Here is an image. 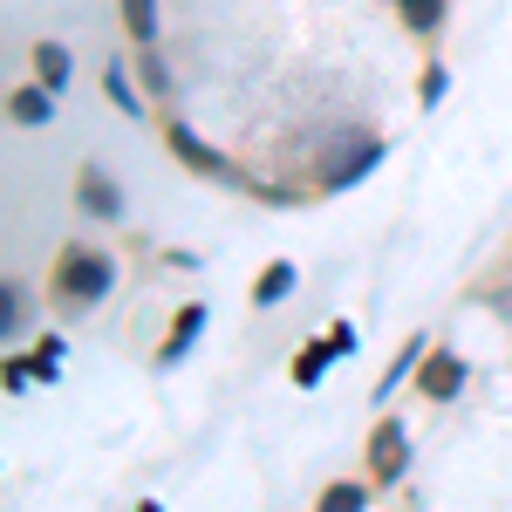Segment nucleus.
Instances as JSON below:
<instances>
[{
	"label": "nucleus",
	"instance_id": "nucleus-1",
	"mask_svg": "<svg viewBox=\"0 0 512 512\" xmlns=\"http://www.w3.org/2000/svg\"><path fill=\"white\" fill-rule=\"evenodd\" d=\"M117 287V267H110V253H96V246H69L62 253V267H55V294L69 301V308H89V301H103Z\"/></svg>",
	"mask_w": 512,
	"mask_h": 512
},
{
	"label": "nucleus",
	"instance_id": "nucleus-2",
	"mask_svg": "<svg viewBox=\"0 0 512 512\" xmlns=\"http://www.w3.org/2000/svg\"><path fill=\"white\" fill-rule=\"evenodd\" d=\"M403 458H410L403 424H376V437H369V472L376 478H403Z\"/></svg>",
	"mask_w": 512,
	"mask_h": 512
},
{
	"label": "nucleus",
	"instance_id": "nucleus-3",
	"mask_svg": "<svg viewBox=\"0 0 512 512\" xmlns=\"http://www.w3.org/2000/svg\"><path fill=\"white\" fill-rule=\"evenodd\" d=\"M171 151H178V158L192 164V171H212V178H233V164L219 158L212 144H198V137H192V130H185V123H171Z\"/></svg>",
	"mask_w": 512,
	"mask_h": 512
},
{
	"label": "nucleus",
	"instance_id": "nucleus-4",
	"mask_svg": "<svg viewBox=\"0 0 512 512\" xmlns=\"http://www.w3.org/2000/svg\"><path fill=\"white\" fill-rule=\"evenodd\" d=\"M458 383H465V362H458V355H431V362H424V376H417V390L431 396V403L458 396Z\"/></svg>",
	"mask_w": 512,
	"mask_h": 512
},
{
	"label": "nucleus",
	"instance_id": "nucleus-5",
	"mask_svg": "<svg viewBox=\"0 0 512 512\" xmlns=\"http://www.w3.org/2000/svg\"><path fill=\"white\" fill-rule=\"evenodd\" d=\"M287 287H294V267H287V260H274L267 274L253 280V301H260V308H274V301H287Z\"/></svg>",
	"mask_w": 512,
	"mask_h": 512
},
{
	"label": "nucleus",
	"instance_id": "nucleus-6",
	"mask_svg": "<svg viewBox=\"0 0 512 512\" xmlns=\"http://www.w3.org/2000/svg\"><path fill=\"white\" fill-rule=\"evenodd\" d=\"M198 328H205V308L192 301L185 315L171 321V342H164V362H171V355H185V349H192V342H198Z\"/></svg>",
	"mask_w": 512,
	"mask_h": 512
},
{
	"label": "nucleus",
	"instance_id": "nucleus-7",
	"mask_svg": "<svg viewBox=\"0 0 512 512\" xmlns=\"http://www.w3.org/2000/svg\"><path fill=\"white\" fill-rule=\"evenodd\" d=\"M35 69H41V89H62V82H69V55H62V41H41Z\"/></svg>",
	"mask_w": 512,
	"mask_h": 512
},
{
	"label": "nucleus",
	"instance_id": "nucleus-8",
	"mask_svg": "<svg viewBox=\"0 0 512 512\" xmlns=\"http://www.w3.org/2000/svg\"><path fill=\"white\" fill-rule=\"evenodd\" d=\"M82 198H89V212H103V219H117V212H123V198L110 192L103 171H82Z\"/></svg>",
	"mask_w": 512,
	"mask_h": 512
},
{
	"label": "nucleus",
	"instance_id": "nucleus-9",
	"mask_svg": "<svg viewBox=\"0 0 512 512\" xmlns=\"http://www.w3.org/2000/svg\"><path fill=\"white\" fill-rule=\"evenodd\" d=\"M123 28L137 41H151L158 35V0H123Z\"/></svg>",
	"mask_w": 512,
	"mask_h": 512
},
{
	"label": "nucleus",
	"instance_id": "nucleus-10",
	"mask_svg": "<svg viewBox=\"0 0 512 512\" xmlns=\"http://www.w3.org/2000/svg\"><path fill=\"white\" fill-rule=\"evenodd\" d=\"M14 123L41 130V123H48V89H14Z\"/></svg>",
	"mask_w": 512,
	"mask_h": 512
},
{
	"label": "nucleus",
	"instance_id": "nucleus-11",
	"mask_svg": "<svg viewBox=\"0 0 512 512\" xmlns=\"http://www.w3.org/2000/svg\"><path fill=\"white\" fill-rule=\"evenodd\" d=\"M335 355H342V349H335V335H328V342H315V349L294 362V383H321V369H328Z\"/></svg>",
	"mask_w": 512,
	"mask_h": 512
},
{
	"label": "nucleus",
	"instance_id": "nucleus-12",
	"mask_svg": "<svg viewBox=\"0 0 512 512\" xmlns=\"http://www.w3.org/2000/svg\"><path fill=\"white\" fill-rule=\"evenodd\" d=\"M362 506H369V492H362V485H328L315 512H362Z\"/></svg>",
	"mask_w": 512,
	"mask_h": 512
},
{
	"label": "nucleus",
	"instance_id": "nucleus-13",
	"mask_svg": "<svg viewBox=\"0 0 512 512\" xmlns=\"http://www.w3.org/2000/svg\"><path fill=\"white\" fill-rule=\"evenodd\" d=\"M403 21H410L417 35H431L437 21H444V0H403Z\"/></svg>",
	"mask_w": 512,
	"mask_h": 512
},
{
	"label": "nucleus",
	"instance_id": "nucleus-14",
	"mask_svg": "<svg viewBox=\"0 0 512 512\" xmlns=\"http://www.w3.org/2000/svg\"><path fill=\"white\" fill-rule=\"evenodd\" d=\"M103 89H110V103H117V110H130V117H137V89L123 82V69H110V76H103Z\"/></svg>",
	"mask_w": 512,
	"mask_h": 512
},
{
	"label": "nucleus",
	"instance_id": "nucleus-15",
	"mask_svg": "<svg viewBox=\"0 0 512 512\" xmlns=\"http://www.w3.org/2000/svg\"><path fill=\"white\" fill-rule=\"evenodd\" d=\"M14 335H21V287L7 280V342H14Z\"/></svg>",
	"mask_w": 512,
	"mask_h": 512
}]
</instances>
